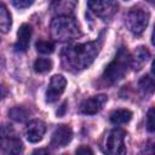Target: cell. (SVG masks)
Instances as JSON below:
<instances>
[{
	"instance_id": "cell-1",
	"label": "cell",
	"mask_w": 155,
	"mask_h": 155,
	"mask_svg": "<svg viewBox=\"0 0 155 155\" xmlns=\"http://www.w3.org/2000/svg\"><path fill=\"white\" fill-rule=\"evenodd\" d=\"M99 47L101 45L97 41L69 45L64 47L61 53L62 64L67 70H82L94 61L99 52Z\"/></svg>"
},
{
	"instance_id": "cell-2",
	"label": "cell",
	"mask_w": 155,
	"mask_h": 155,
	"mask_svg": "<svg viewBox=\"0 0 155 155\" xmlns=\"http://www.w3.org/2000/svg\"><path fill=\"white\" fill-rule=\"evenodd\" d=\"M128 67H130V53L127 48L122 46L117 50L114 59L104 69L102 80L108 85L115 84L121 79H124Z\"/></svg>"
},
{
	"instance_id": "cell-3",
	"label": "cell",
	"mask_w": 155,
	"mask_h": 155,
	"mask_svg": "<svg viewBox=\"0 0 155 155\" xmlns=\"http://www.w3.org/2000/svg\"><path fill=\"white\" fill-rule=\"evenodd\" d=\"M51 31L57 40L67 41L81 36L80 28L76 21L69 16H58L51 23Z\"/></svg>"
},
{
	"instance_id": "cell-4",
	"label": "cell",
	"mask_w": 155,
	"mask_h": 155,
	"mask_svg": "<svg viewBox=\"0 0 155 155\" xmlns=\"http://www.w3.org/2000/svg\"><path fill=\"white\" fill-rule=\"evenodd\" d=\"M102 150L105 155H126L125 131L120 128L110 130L103 138Z\"/></svg>"
},
{
	"instance_id": "cell-5",
	"label": "cell",
	"mask_w": 155,
	"mask_h": 155,
	"mask_svg": "<svg viewBox=\"0 0 155 155\" xmlns=\"http://www.w3.org/2000/svg\"><path fill=\"white\" fill-rule=\"evenodd\" d=\"M0 151L2 155H19L23 151L22 140L8 125L0 127Z\"/></svg>"
},
{
	"instance_id": "cell-6",
	"label": "cell",
	"mask_w": 155,
	"mask_h": 155,
	"mask_svg": "<svg viewBox=\"0 0 155 155\" xmlns=\"http://www.w3.org/2000/svg\"><path fill=\"white\" fill-rule=\"evenodd\" d=\"M149 18H150V15L148 11L139 8V7H134L127 13L126 24L133 34L140 35L145 30L149 23Z\"/></svg>"
},
{
	"instance_id": "cell-7",
	"label": "cell",
	"mask_w": 155,
	"mask_h": 155,
	"mask_svg": "<svg viewBox=\"0 0 155 155\" xmlns=\"http://www.w3.org/2000/svg\"><path fill=\"white\" fill-rule=\"evenodd\" d=\"M67 86V80L63 75H53L50 80L47 91H46V102L53 103L56 102L61 94L64 92Z\"/></svg>"
},
{
	"instance_id": "cell-8",
	"label": "cell",
	"mask_w": 155,
	"mask_h": 155,
	"mask_svg": "<svg viewBox=\"0 0 155 155\" xmlns=\"http://www.w3.org/2000/svg\"><path fill=\"white\" fill-rule=\"evenodd\" d=\"M87 6L98 17L108 19L116 12L117 4L115 1H88Z\"/></svg>"
},
{
	"instance_id": "cell-9",
	"label": "cell",
	"mask_w": 155,
	"mask_h": 155,
	"mask_svg": "<svg viewBox=\"0 0 155 155\" xmlns=\"http://www.w3.org/2000/svg\"><path fill=\"white\" fill-rule=\"evenodd\" d=\"M107 101H108V97L104 94L93 96L91 98L82 101L79 110H80V113H82L85 115H94L103 108V105L107 103Z\"/></svg>"
},
{
	"instance_id": "cell-10",
	"label": "cell",
	"mask_w": 155,
	"mask_h": 155,
	"mask_svg": "<svg viewBox=\"0 0 155 155\" xmlns=\"http://www.w3.org/2000/svg\"><path fill=\"white\" fill-rule=\"evenodd\" d=\"M73 139V131L67 125H59L52 133L51 145L53 148H63Z\"/></svg>"
},
{
	"instance_id": "cell-11",
	"label": "cell",
	"mask_w": 155,
	"mask_h": 155,
	"mask_svg": "<svg viewBox=\"0 0 155 155\" xmlns=\"http://www.w3.org/2000/svg\"><path fill=\"white\" fill-rule=\"evenodd\" d=\"M46 132V125L41 120H31L25 128V137L30 143H38L42 139Z\"/></svg>"
},
{
	"instance_id": "cell-12",
	"label": "cell",
	"mask_w": 155,
	"mask_h": 155,
	"mask_svg": "<svg viewBox=\"0 0 155 155\" xmlns=\"http://www.w3.org/2000/svg\"><path fill=\"white\" fill-rule=\"evenodd\" d=\"M31 38V27L29 24H22L17 33V41L15 44V50L17 52H25L29 47Z\"/></svg>"
},
{
	"instance_id": "cell-13",
	"label": "cell",
	"mask_w": 155,
	"mask_h": 155,
	"mask_svg": "<svg viewBox=\"0 0 155 155\" xmlns=\"http://www.w3.org/2000/svg\"><path fill=\"white\" fill-rule=\"evenodd\" d=\"M149 58H150L149 50L144 46H139L134 50L133 54H130V67H132L133 70H139L148 62Z\"/></svg>"
},
{
	"instance_id": "cell-14",
	"label": "cell",
	"mask_w": 155,
	"mask_h": 155,
	"mask_svg": "<svg viewBox=\"0 0 155 155\" xmlns=\"http://www.w3.org/2000/svg\"><path fill=\"white\" fill-rule=\"evenodd\" d=\"M109 119L114 125H122L132 119V111L128 109H116L110 114Z\"/></svg>"
},
{
	"instance_id": "cell-15",
	"label": "cell",
	"mask_w": 155,
	"mask_h": 155,
	"mask_svg": "<svg viewBox=\"0 0 155 155\" xmlns=\"http://www.w3.org/2000/svg\"><path fill=\"white\" fill-rule=\"evenodd\" d=\"M12 25V18L4 4H0V33L6 34Z\"/></svg>"
},
{
	"instance_id": "cell-16",
	"label": "cell",
	"mask_w": 155,
	"mask_h": 155,
	"mask_svg": "<svg viewBox=\"0 0 155 155\" xmlns=\"http://www.w3.org/2000/svg\"><path fill=\"white\" fill-rule=\"evenodd\" d=\"M8 116L17 122H24L28 119V111L23 107H15L8 111Z\"/></svg>"
},
{
	"instance_id": "cell-17",
	"label": "cell",
	"mask_w": 155,
	"mask_h": 155,
	"mask_svg": "<svg viewBox=\"0 0 155 155\" xmlns=\"http://www.w3.org/2000/svg\"><path fill=\"white\" fill-rule=\"evenodd\" d=\"M52 69V61L48 58H38L34 62V70L36 73H46Z\"/></svg>"
},
{
	"instance_id": "cell-18",
	"label": "cell",
	"mask_w": 155,
	"mask_h": 155,
	"mask_svg": "<svg viewBox=\"0 0 155 155\" xmlns=\"http://www.w3.org/2000/svg\"><path fill=\"white\" fill-rule=\"evenodd\" d=\"M35 47H36V51L42 53V54H48V53H52L54 51L53 42L52 41H47V40H39L35 44Z\"/></svg>"
},
{
	"instance_id": "cell-19",
	"label": "cell",
	"mask_w": 155,
	"mask_h": 155,
	"mask_svg": "<svg viewBox=\"0 0 155 155\" xmlns=\"http://www.w3.org/2000/svg\"><path fill=\"white\" fill-rule=\"evenodd\" d=\"M139 87L144 93H153L154 91V80L151 76L145 75L139 80Z\"/></svg>"
},
{
	"instance_id": "cell-20",
	"label": "cell",
	"mask_w": 155,
	"mask_h": 155,
	"mask_svg": "<svg viewBox=\"0 0 155 155\" xmlns=\"http://www.w3.org/2000/svg\"><path fill=\"white\" fill-rule=\"evenodd\" d=\"M147 128L149 132H154V108H150L147 114Z\"/></svg>"
},
{
	"instance_id": "cell-21",
	"label": "cell",
	"mask_w": 155,
	"mask_h": 155,
	"mask_svg": "<svg viewBox=\"0 0 155 155\" xmlns=\"http://www.w3.org/2000/svg\"><path fill=\"white\" fill-rule=\"evenodd\" d=\"M75 155H94V153H93V150H92L90 147H87V145H81V147H79V148L76 149Z\"/></svg>"
},
{
	"instance_id": "cell-22",
	"label": "cell",
	"mask_w": 155,
	"mask_h": 155,
	"mask_svg": "<svg viewBox=\"0 0 155 155\" xmlns=\"http://www.w3.org/2000/svg\"><path fill=\"white\" fill-rule=\"evenodd\" d=\"M13 6H16L17 8H25V7H29L30 5H33V1H23V0H19V1H12Z\"/></svg>"
},
{
	"instance_id": "cell-23",
	"label": "cell",
	"mask_w": 155,
	"mask_h": 155,
	"mask_svg": "<svg viewBox=\"0 0 155 155\" xmlns=\"http://www.w3.org/2000/svg\"><path fill=\"white\" fill-rule=\"evenodd\" d=\"M65 110H67V102H63L62 105L57 110V116H63L65 114Z\"/></svg>"
},
{
	"instance_id": "cell-24",
	"label": "cell",
	"mask_w": 155,
	"mask_h": 155,
	"mask_svg": "<svg viewBox=\"0 0 155 155\" xmlns=\"http://www.w3.org/2000/svg\"><path fill=\"white\" fill-rule=\"evenodd\" d=\"M31 155H50V153L46 150V149H36V150H34L33 151V154Z\"/></svg>"
},
{
	"instance_id": "cell-25",
	"label": "cell",
	"mask_w": 155,
	"mask_h": 155,
	"mask_svg": "<svg viewBox=\"0 0 155 155\" xmlns=\"http://www.w3.org/2000/svg\"><path fill=\"white\" fill-rule=\"evenodd\" d=\"M1 97H2V87L0 86V99H1Z\"/></svg>"
}]
</instances>
